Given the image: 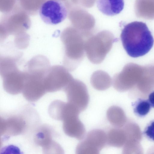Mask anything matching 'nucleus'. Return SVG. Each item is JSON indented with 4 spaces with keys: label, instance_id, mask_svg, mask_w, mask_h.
<instances>
[{
    "label": "nucleus",
    "instance_id": "1",
    "mask_svg": "<svg viewBox=\"0 0 154 154\" xmlns=\"http://www.w3.org/2000/svg\"><path fill=\"white\" fill-rule=\"evenodd\" d=\"M121 38L127 53L134 58L147 54L154 42L146 24L141 21H134L126 25L122 30Z\"/></svg>",
    "mask_w": 154,
    "mask_h": 154
},
{
    "label": "nucleus",
    "instance_id": "2",
    "mask_svg": "<svg viewBox=\"0 0 154 154\" xmlns=\"http://www.w3.org/2000/svg\"><path fill=\"white\" fill-rule=\"evenodd\" d=\"M50 67L45 57L39 55L33 57L27 63L24 71L23 92L34 97L42 96L46 92L45 81Z\"/></svg>",
    "mask_w": 154,
    "mask_h": 154
},
{
    "label": "nucleus",
    "instance_id": "3",
    "mask_svg": "<svg viewBox=\"0 0 154 154\" xmlns=\"http://www.w3.org/2000/svg\"><path fill=\"white\" fill-rule=\"evenodd\" d=\"M18 57H0V72L4 88L8 92L16 94L22 91L24 82V71L17 68Z\"/></svg>",
    "mask_w": 154,
    "mask_h": 154
},
{
    "label": "nucleus",
    "instance_id": "4",
    "mask_svg": "<svg viewBox=\"0 0 154 154\" xmlns=\"http://www.w3.org/2000/svg\"><path fill=\"white\" fill-rule=\"evenodd\" d=\"M61 39L65 50L64 64L68 69L72 70L83 58L87 40L79 35L65 34L62 35Z\"/></svg>",
    "mask_w": 154,
    "mask_h": 154
},
{
    "label": "nucleus",
    "instance_id": "5",
    "mask_svg": "<svg viewBox=\"0 0 154 154\" xmlns=\"http://www.w3.org/2000/svg\"><path fill=\"white\" fill-rule=\"evenodd\" d=\"M115 40L110 34H99L88 39L85 50L90 61L96 64L101 63L110 50Z\"/></svg>",
    "mask_w": 154,
    "mask_h": 154
},
{
    "label": "nucleus",
    "instance_id": "6",
    "mask_svg": "<svg viewBox=\"0 0 154 154\" xmlns=\"http://www.w3.org/2000/svg\"><path fill=\"white\" fill-rule=\"evenodd\" d=\"M76 146L77 154H98L107 144V134L99 129L89 131Z\"/></svg>",
    "mask_w": 154,
    "mask_h": 154
},
{
    "label": "nucleus",
    "instance_id": "7",
    "mask_svg": "<svg viewBox=\"0 0 154 154\" xmlns=\"http://www.w3.org/2000/svg\"><path fill=\"white\" fill-rule=\"evenodd\" d=\"M39 13L45 23L56 25L65 20L67 15V11L61 0H47L41 6Z\"/></svg>",
    "mask_w": 154,
    "mask_h": 154
},
{
    "label": "nucleus",
    "instance_id": "8",
    "mask_svg": "<svg viewBox=\"0 0 154 154\" xmlns=\"http://www.w3.org/2000/svg\"><path fill=\"white\" fill-rule=\"evenodd\" d=\"M69 102L82 112L87 108L89 96L85 85L82 82L73 79L63 89Z\"/></svg>",
    "mask_w": 154,
    "mask_h": 154
},
{
    "label": "nucleus",
    "instance_id": "9",
    "mask_svg": "<svg viewBox=\"0 0 154 154\" xmlns=\"http://www.w3.org/2000/svg\"><path fill=\"white\" fill-rule=\"evenodd\" d=\"M73 79L67 69L64 67L60 65L51 66L45 82L47 92L63 89Z\"/></svg>",
    "mask_w": 154,
    "mask_h": 154
},
{
    "label": "nucleus",
    "instance_id": "10",
    "mask_svg": "<svg viewBox=\"0 0 154 154\" xmlns=\"http://www.w3.org/2000/svg\"><path fill=\"white\" fill-rule=\"evenodd\" d=\"M63 128L68 136L78 140L83 139L85 136V127L79 116H73L63 121Z\"/></svg>",
    "mask_w": 154,
    "mask_h": 154
},
{
    "label": "nucleus",
    "instance_id": "11",
    "mask_svg": "<svg viewBox=\"0 0 154 154\" xmlns=\"http://www.w3.org/2000/svg\"><path fill=\"white\" fill-rule=\"evenodd\" d=\"M98 10L103 14L112 16L120 13L123 10L124 0H97Z\"/></svg>",
    "mask_w": 154,
    "mask_h": 154
},
{
    "label": "nucleus",
    "instance_id": "12",
    "mask_svg": "<svg viewBox=\"0 0 154 154\" xmlns=\"http://www.w3.org/2000/svg\"><path fill=\"white\" fill-rule=\"evenodd\" d=\"M106 117L109 122L114 128H121L126 121V117L123 110L117 106H112L108 109Z\"/></svg>",
    "mask_w": 154,
    "mask_h": 154
},
{
    "label": "nucleus",
    "instance_id": "13",
    "mask_svg": "<svg viewBox=\"0 0 154 154\" xmlns=\"http://www.w3.org/2000/svg\"><path fill=\"white\" fill-rule=\"evenodd\" d=\"M125 140V132L120 128H112L107 134V144L110 146L121 147L124 145Z\"/></svg>",
    "mask_w": 154,
    "mask_h": 154
},
{
    "label": "nucleus",
    "instance_id": "14",
    "mask_svg": "<svg viewBox=\"0 0 154 154\" xmlns=\"http://www.w3.org/2000/svg\"><path fill=\"white\" fill-rule=\"evenodd\" d=\"M132 106L135 114L140 117L146 116L151 107L148 100L143 99H138L132 104Z\"/></svg>",
    "mask_w": 154,
    "mask_h": 154
},
{
    "label": "nucleus",
    "instance_id": "15",
    "mask_svg": "<svg viewBox=\"0 0 154 154\" xmlns=\"http://www.w3.org/2000/svg\"><path fill=\"white\" fill-rule=\"evenodd\" d=\"M143 133L148 139L154 141V120L150 122L147 125Z\"/></svg>",
    "mask_w": 154,
    "mask_h": 154
},
{
    "label": "nucleus",
    "instance_id": "16",
    "mask_svg": "<svg viewBox=\"0 0 154 154\" xmlns=\"http://www.w3.org/2000/svg\"><path fill=\"white\" fill-rule=\"evenodd\" d=\"M144 3L145 4L144 5H143H143H140V6H142V7H140V9L138 10H140L141 11L142 10V12L144 10V11L143 12H148V14L149 15V14H150V12H151L152 14V12H153L154 11L153 10V9L154 8V7H152V6H153V5H151V3L150 5V3Z\"/></svg>",
    "mask_w": 154,
    "mask_h": 154
},
{
    "label": "nucleus",
    "instance_id": "17",
    "mask_svg": "<svg viewBox=\"0 0 154 154\" xmlns=\"http://www.w3.org/2000/svg\"><path fill=\"white\" fill-rule=\"evenodd\" d=\"M148 100L151 106L154 108V91L149 94Z\"/></svg>",
    "mask_w": 154,
    "mask_h": 154
}]
</instances>
